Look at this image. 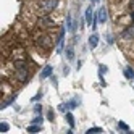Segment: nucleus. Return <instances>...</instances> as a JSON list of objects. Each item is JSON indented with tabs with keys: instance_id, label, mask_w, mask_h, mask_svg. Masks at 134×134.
Listing matches in <instances>:
<instances>
[{
	"instance_id": "f257e3e1",
	"label": "nucleus",
	"mask_w": 134,
	"mask_h": 134,
	"mask_svg": "<svg viewBox=\"0 0 134 134\" xmlns=\"http://www.w3.org/2000/svg\"><path fill=\"white\" fill-rule=\"evenodd\" d=\"M57 5H58V0H41V3H39L41 10H42L44 13L53 12L55 8H57Z\"/></svg>"
},
{
	"instance_id": "f03ea898",
	"label": "nucleus",
	"mask_w": 134,
	"mask_h": 134,
	"mask_svg": "<svg viewBox=\"0 0 134 134\" xmlns=\"http://www.w3.org/2000/svg\"><path fill=\"white\" fill-rule=\"evenodd\" d=\"M37 44H39V47H44L45 50H49L52 47V39L49 36H41L39 39H37Z\"/></svg>"
},
{
	"instance_id": "7ed1b4c3",
	"label": "nucleus",
	"mask_w": 134,
	"mask_h": 134,
	"mask_svg": "<svg viewBox=\"0 0 134 134\" xmlns=\"http://www.w3.org/2000/svg\"><path fill=\"white\" fill-rule=\"evenodd\" d=\"M97 18H99V23H100V24L107 23L108 15H107V8H105V7H100V8H99V12H97Z\"/></svg>"
},
{
	"instance_id": "20e7f679",
	"label": "nucleus",
	"mask_w": 134,
	"mask_h": 134,
	"mask_svg": "<svg viewBox=\"0 0 134 134\" xmlns=\"http://www.w3.org/2000/svg\"><path fill=\"white\" fill-rule=\"evenodd\" d=\"M16 76H18V79H20L21 82H26L27 79H29V73H27L26 68H18L16 70Z\"/></svg>"
},
{
	"instance_id": "39448f33",
	"label": "nucleus",
	"mask_w": 134,
	"mask_h": 134,
	"mask_svg": "<svg viewBox=\"0 0 134 134\" xmlns=\"http://www.w3.org/2000/svg\"><path fill=\"white\" fill-rule=\"evenodd\" d=\"M121 37H123V39H128V41H129V39H134V23H132L131 26H128L126 29L123 31Z\"/></svg>"
},
{
	"instance_id": "423d86ee",
	"label": "nucleus",
	"mask_w": 134,
	"mask_h": 134,
	"mask_svg": "<svg viewBox=\"0 0 134 134\" xmlns=\"http://www.w3.org/2000/svg\"><path fill=\"white\" fill-rule=\"evenodd\" d=\"M63 45H65V27L60 31L58 41H57V52H62L63 50Z\"/></svg>"
},
{
	"instance_id": "0eeeda50",
	"label": "nucleus",
	"mask_w": 134,
	"mask_h": 134,
	"mask_svg": "<svg viewBox=\"0 0 134 134\" xmlns=\"http://www.w3.org/2000/svg\"><path fill=\"white\" fill-rule=\"evenodd\" d=\"M99 41H100L99 39V34H95V32L91 34L89 36V47H91V49H95V47L99 45Z\"/></svg>"
},
{
	"instance_id": "6e6552de",
	"label": "nucleus",
	"mask_w": 134,
	"mask_h": 134,
	"mask_svg": "<svg viewBox=\"0 0 134 134\" xmlns=\"http://www.w3.org/2000/svg\"><path fill=\"white\" fill-rule=\"evenodd\" d=\"M53 73V68L52 66H45V68L41 71V79H47V78H50Z\"/></svg>"
},
{
	"instance_id": "1a4fd4ad",
	"label": "nucleus",
	"mask_w": 134,
	"mask_h": 134,
	"mask_svg": "<svg viewBox=\"0 0 134 134\" xmlns=\"http://www.w3.org/2000/svg\"><path fill=\"white\" fill-rule=\"evenodd\" d=\"M37 24L42 26V27H50V26H52V21H50L47 16H41L39 20H37Z\"/></svg>"
},
{
	"instance_id": "9d476101",
	"label": "nucleus",
	"mask_w": 134,
	"mask_h": 134,
	"mask_svg": "<svg viewBox=\"0 0 134 134\" xmlns=\"http://www.w3.org/2000/svg\"><path fill=\"white\" fill-rule=\"evenodd\" d=\"M94 12H92V8L89 7V8H86V18H84V20H86V23H87V24H92V21H94Z\"/></svg>"
},
{
	"instance_id": "9b49d317",
	"label": "nucleus",
	"mask_w": 134,
	"mask_h": 134,
	"mask_svg": "<svg viewBox=\"0 0 134 134\" xmlns=\"http://www.w3.org/2000/svg\"><path fill=\"white\" fill-rule=\"evenodd\" d=\"M124 76H126L129 81H134V70H132V66H126V68H124Z\"/></svg>"
},
{
	"instance_id": "f8f14e48",
	"label": "nucleus",
	"mask_w": 134,
	"mask_h": 134,
	"mask_svg": "<svg viewBox=\"0 0 134 134\" xmlns=\"http://www.w3.org/2000/svg\"><path fill=\"white\" fill-rule=\"evenodd\" d=\"M66 27H68V31H71V32H74V24H73V18H71V15H68L66 16Z\"/></svg>"
},
{
	"instance_id": "ddd939ff",
	"label": "nucleus",
	"mask_w": 134,
	"mask_h": 134,
	"mask_svg": "<svg viewBox=\"0 0 134 134\" xmlns=\"http://www.w3.org/2000/svg\"><path fill=\"white\" fill-rule=\"evenodd\" d=\"M65 118H66V121H68L70 128L73 129V128H74V116H73V113H71V111H68V113L65 115Z\"/></svg>"
},
{
	"instance_id": "4468645a",
	"label": "nucleus",
	"mask_w": 134,
	"mask_h": 134,
	"mask_svg": "<svg viewBox=\"0 0 134 134\" xmlns=\"http://www.w3.org/2000/svg\"><path fill=\"white\" fill-rule=\"evenodd\" d=\"M100 132H103V129L100 126H92V128H89L86 131V134H100Z\"/></svg>"
},
{
	"instance_id": "2eb2a0df",
	"label": "nucleus",
	"mask_w": 134,
	"mask_h": 134,
	"mask_svg": "<svg viewBox=\"0 0 134 134\" xmlns=\"http://www.w3.org/2000/svg\"><path fill=\"white\" fill-rule=\"evenodd\" d=\"M65 53H66V58H68L70 62H73V60H74V50H73V47H66Z\"/></svg>"
},
{
	"instance_id": "dca6fc26",
	"label": "nucleus",
	"mask_w": 134,
	"mask_h": 134,
	"mask_svg": "<svg viewBox=\"0 0 134 134\" xmlns=\"http://www.w3.org/2000/svg\"><path fill=\"white\" fill-rule=\"evenodd\" d=\"M118 129H123V132H128V134H131L132 131L129 129V126L126 123H123V121H118Z\"/></svg>"
},
{
	"instance_id": "f3484780",
	"label": "nucleus",
	"mask_w": 134,
	"mask_h": 134,
	"mask_svg": "<svg viewBox=\"0 0 134 134\" xmlns=\"http://www.w3.org/2000/svg\"><path fill=\"white\" fill-rule=\"evenodd\" d=\"M39 131H41L39 124H31V126H27V132H31V134H36V132H39Z\"/></svg>"
},
{
	"instance_id": "a211bd4d",
	"label": "nucleus",
	"mask_w": 134,
	"mask_h": 134,
	"mask_svg": "<svg viewBox=\"0 0 134 134\" xmlns=\"http://www.w3.org/2000/svg\"><path fill=\"white\" fill-rule=\"evenodd\" d=\"M13 100H15V95H12L10 99L3 100V102H2V105H0V108H2V110H3V108H7V107H8V105H10V103H13Z\"/></svg>"
},
{
	"instance_id": "6ab92c4d",
	"label": "nucleus",
	"mask_w": 134,
	"mask_h": 134,
	"mask_svg": "<svg viewBox=\"0 0 134 134\" xmlns=\"http://www.w3.org/2000/svg\"><path fill=\"white\" fill-rule=\"evenodd\" d=\"M65 107H68L70 110H73V108H76V107H78V100H76V99H73V100H70V102H66V103H65Z\"/></svg>"
},
{
	"instance_id": "aec40b11",
	"label": "nucleus",
	"mask_w": 134,
	"mask_h": 134,
	"mask_svg": "<svg viewBox=\"0 0 134 134\" xmlns=\"http://www.w3.org/2000/svg\"><path fill=\"white\" fill-rule=\"evenodd\" d=\"M107 71H108V68L105 65H99V76H103Z\"/></svg>"
},
{
	"instance_id": "412c9836",
	"label": "nucleus",
	"mask_w": 134,
	"mask_h": 134,
	"mask_svg": "<svg viewBox=\"0 0 134 134\" xmlns=\"http://www.w3.org/2000/svg\"><path fill=\"white\" fill-rule=\"evenodd\" d=\"M10 126H8V123H0V132H8Z\"/></svg>"
},
{
	"instance_id": "4be33fe9",
	"label": "nucleus",
	"mask_w": 134,
	"mask_h": 134,
	"mask_svg": "<svg viewBox=\"0 0 134 134\" xmlns=\"http://www.w3.org/2000/svg\"><path fill=\"white\" fill-rule=\"evenodd\" d=\"M42 123V116H41V115H37V116L32 120V124H41Z\"/></svg>"
},
{
	"instance_id": "5701e85b",
	"label": "nucleus",
	"mask_w": 134,
	"mask_h": 134,
	"mask_svg": "<svg viewBox=\"0 0 134 134\" xmlns=\"http://www.w3.org/2000/svg\"><path fill=\"white\" fill-rule=\"evenodd\" d=\"M47 118H49L50 121H53L55 118H53V110H49V111H47Z\"/></svg>"
},
{
	"instance_id": "b1692460",
	"label": "nucleus",
	"mask_w": 134,
	"mask_h": 134,
	"mask_svg": "<svg viewBox=\"0 0 134 134\" xmlns=\"http://www.w3.org/2000/svg\"><path fill=\"white\" fill-rule=\"evenodd\" d=\"M34 111H36L37 115H41V111H42V108H41V105H39V103H37V105H36V107H34Z\"/></svg>"
},
{
	"instance_id": "393cba45",
	"label": "nucleus",
	"mask_w": 134,
	"mask_h": 134,
	"mask_svg": "<svg viewBox=\"0 0 134 134\" xmlns=\"http://www.w3.org/2000/svg\"><path fill=\"white\" fill-rule=\"evenodd\" d=\"M105 37H107V39H108V44L111 45V44H113V37H111L110 34H108V36H107V34H105Z\"/></svg>"
},
{
	"instance_id": "a878e982",
	"label": "nucleus",
	"mask_w": 134,
	"mask_h": 134,
	"mask_svg": "<svg viewBox=\"0 0 134 134\" xmlns=\"http://www.w3.org/2000/svg\"><path fill=\"white\" fill-rule=\"evenodd\" d=\"M41 97H42V92H39V94H37V95H36V97H34V99H32V100H39V99H41Z\"/></svg>"
},
{
	"instance_id": "bb28decb",
	"label": "nucleus",
	"mask_w": 134,
	"mask_h": 134,
	"mask_svg": "<svg viewBox=\"0 0 134 134\" xmlns=\"http://www.w3.org/2000/svg\"><path fill=\"white\" fill-rule=\"evenodd\" d=\"M52 82H53V86H55V87L58 86V82H57V78H52Z\"/></svg>"
},
{
	"instance_id": "cd10ccee",
	"label": "nucleus",
	"mask_w": 134,
	"mask_h": 134,
	"mask_svg": "<svg viewBox=\"0 0 134 134\" xmlns=\"http://www.w3.org/2000/svg\"><path fill=\"white\" fill-rule=\"evenodd\" d=\"M131 21L134 23V8H132V12H131Z\"/></svg>"
},
{
	"instance_id": "c85d7f7f",
	"label": "nucleus",
	"mask_w": 134,
	"mask_h": 134,
	"mask_svg": "<svg viewBox=\"0 0 134 134\" xmlns=\"http://www.w3.org/2000/svg\"><path fill=\"white\" fill-rule=\"evenodd\" d=\"M91 2H92V3H99V2H100V0H91Z\"/></svg>"
},
{
	"instance_id": "c756f323",
	"label": "nucleus",
	"mask_w": 134,
	"mask_h": 134,
	"mask_svg": "<svg viewBox=\"0 0 134 134\" xmlns=\"http://www.w3.org/2000/svg\"><path fill=\"white\" fill-rule=\"evenodd\" d=\"M131 8H134V0H132V2H131Z\"/></svg>"
}]
</instances>
